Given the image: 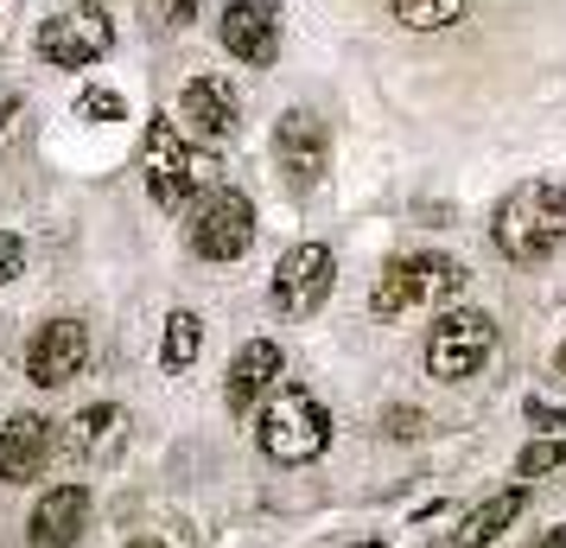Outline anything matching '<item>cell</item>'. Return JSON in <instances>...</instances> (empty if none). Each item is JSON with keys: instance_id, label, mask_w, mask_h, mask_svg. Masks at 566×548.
Wrapping results in <instances>:
<instances>
[{"instance_id": "cell-1", "label": "cell", "mask_w": 566, "mask_h": 548, "mask_svg": "<svg viewBox=\"0 0 566 548\" xmlns=\"http://www.w3.org/2000/svg\"><path fill=\"white\" fill-rule=\"evenodd\" d=\"M490 242L515 268H541L566 242V185L522 179L515 192H503V205L490 210Z\"/></svg>"}, {"instance_id": "cell-2", "label": "cell", "mask_w": 566, "mask_h": 548, "mask_svg": "<svg viewBox=\"0 0 566 548\" xmlns=\"http://www.w3.org/2000/svg\"><path fill=\"white\" fill-rule=\"evenodd\" d=\"M255 421H261L255 441L274 466H312L332 446V409L312 390H293V383H281V390L268 395L255 409Z\"/></svg>"}, {"instance_id": "cell-3", "label": "cell", "mask_w": 566, "mask_h": 548, "mask_svg": "<svg viewBox=\"0 0 566 548\" xmlns=\"http://www.w3.org/2000/svg\"><path fill=\"white\" fill-rule=\"evenodd\" d=\"M185 242L205 261H235L255 249V205L235 185H210L185 205Z\"/></svg>"}, {"instance_id": "cell-4", "label": "cell", "mask_w": 566, "mask_h": 548, "mask_svg": "<svg viewBox=\"0 0 566 548\" xmlns=\"http://www.w3.org/2000/svg\"><path fill=\"white\" fill-rule=\"evenodd\" d=\"M210 185H217V159L205 147H191L179 134V122H154L147 128V192H154V205L185 210Z\"/></svg>"}, {"instance_id": "cell-5", "label": "cell", "mask_w": 566, "mask_h": 548, "mask_svg": "<svg viewBox=\"0 0 566 548\" xmlns=\"http://www.w3.org/2000/svg\"><path fill=\"white\" fill-rule=\"evenodd\" d=\"M459 288H464V268L452 256H395L369 288V313L401 319L413 307H427V300H452Z\"/></svg>"}, {"instance_id": "cell-6", "label": "cell", "mask_w": 566, "mask_h": 548, "mask_svg": "<svg viewBox=\"0 0 566 548\" xmlns=\"http://www.w3.org/2000/svg\"><path fill=\"white\" fill-rule=\"evenodd\" d=\"M490 351H496V319L478 307H452V313H439L433 339H427V370L439 383H464L490 364Z\"/></svg>"}, {"instance_id": "cell-7", "label": "cell", "mask_w": 566, "mask_h": 548, "mask_svg": "<svg viewBox=\"0 0 566 548\" xmlns=\"http://www.w3.org/2000/svg\"><path fill=\"white\" fill-rule=\"evenodd\" d=\"M337 288V256L332 242H293L281 261H274V307L286 319H312Z\"/></svg>"}, {"instance_id": "cell-8", "label": "cell", "mask_w": 566, "mask_h": 548, "mask_svg": "<svg viewBox=\"0 0 566 548\" xmlns=\"http://www.w3.org/2000/svg\"><path fill=\"white\" fill-rule=\"evenodd\" d=\"M108 45H115V20H108V7H96V0L64 7L57 20L39 27V58L57 64V71H83V64H96Z\"/></svg>"}, {"instance_id": "cell-9", "label": "cell", "mask_w": 566, "mask_h": 548, "mask_svg": "<svg viewBox=\"0 0 566 548\" xmlns=\"http://www.w3.org/2000/svg\"><path fill=\"white\" fill-rule=\"evenodd\" d=\"M274 166L286 173L293 192H312V185L325 179V166H332V134H325V122H318L312 108H286L281 122H274Z\"/></svg>"}, {"instance_id": "cell-10", "label": "cell", "mask_w": 566, "mask_h": 548, "mask_svg": "<svg viewBox=\"0 0 566 548\" xmlns=\"http://www.w3.org/2000/svg\"><path fill=\"white\" fill-rule=\"evenodd\" d=\"M90 364V332H83V319H45L27 344V376L39 390H64L71 376H83Z\"/></svg>"}, {"instance_id": "cell-11", "label": "cell", "mask_w": 566, "mask_h": 548, "mask_svg": "<svg viewBox=\"0 0 566 548\" xmlns=\"http://www.w3.org/2000/svg\"><path fill=\"white\" fill-rule=\"evenodd\" d=\"M217 39L223 52L242 58V64H274L281 58V7L274 0H230L223 20H217Z\"/></svg>"}, {"instance_id": "cell-12", "label": "cell", "mask_w": 566, "mask_h": 548, "mask_svg": "<svg viewBox=\"0 0 566 548\" xmlns=\"http://www.w3.org/2000/svg\"><path fill=\"white\" fill-rule=\"evenodd\" d=\"M281 344L274 339H249L242 351H235V364H230V383H223V402H230V415H255L268 395L281 390Z\"/></svg>"}, {"instance_id": "cell-13", "label": "cell", "mask_w": 566, "mask_h": 548, "mask_svg": "<svg viewBox=\"0 0 566 548\" xmlns=\"http://www.w3.org/2000/svg\"><path fill=\"white\" fill-rule=\"evenodd\" d=\"M242 128V108H235V90L223 77H191L179 96V134L191 141H230Z\"/></svg>"}, {"instance_id": "cell-14", "label": "cell", "mask_w": 566, "mask_h": 548, "mask_svg": "<svg viewBox=\"0 0 566 548\" xmlns=\"http://www.w3.org/2000/svg\"><path fill=\"white\" fill-rule=\"evenodd\" d=\"M52 453H57V434L45 415H13L0 427V478L7 485H32L39 472L52 466Z\"/></svg>"}, {"instance_id": "cell-15", "label": "cell", "mask_w": 566, "mask_h": 548, "mask_svg": "<svg viewBox=\"0 0 566 548\" xmlns=\"http://www.w3.org/2000/svg\"><path fill=\"white\" fill-rule=\"evenodd\" d=\"M83 529H90V492L83 485H52L32 504V523H27L32 548H71Z\"/></svg>"}, {"instance_id": "cell-16", "label": "cell", "mask_w": 566, "mask_h": 548, "mask_svg": "<svg viewBox=\"0 0 566 548\" xmlns=\"http://www.w3.org/2000/svg\"><path fill=\"white\" fill-rule=\"evenodd\" d=\"M522 504H528V485H510V492H490L471 517L459 523V536H452V548H490L503 529H515V517H522Z\"/></svg>"}, {"instance_id": "cell-17", "label": "cell", "mask_w": 566, "mask_h": 548, "mask_svg": "<svg viewBox=\"0 0 566 548\" xmlns=\"http://www.w3.org/2000/svg\"><path fill=\"white\" fill-rule=\"evenodd\" d=\"M115 434H122V409H115V402H90V409H83V415L64 427V441H57V446L83 459V453H103Z\"/></svg>"}, {"instance_id": "cell-18", "label": "cell", "mask_w": 566, "mask_h": 548, "mask_svg": "<svg viewBox=\"0 0 566 548\" xmlns=\"http://www.w3.org/2000/svg\"><path fill=\"white\" fill-rule=\"evenodd\" d=\"M198 351H205V319L198 313H172L166 319V344H159V364L172 370V376H185V370L198 364Z\"/></svg>"}, {"instance_id": "cell-19", "label": "cell", "mask_w": 566, "mask_h": 548, "mask_svg": "<svg viewBox=\"0 0 566 548\" xmlns=\"http://www.w3.org/2000/svg\"><path fill=\"white\" fill-rule=\"evenodd\" d=\"M464 7H471V0H388V13H395L408 32H446V27H459Z\"/></svg>"}, {"instance_id": "cell-20", "label": "cell", "mask_w": 566, "mask_h": 548, "mask_svg": "<svg viewBox=\"0 0 566 548\" xmlns=\"http://www.w3.org/2000/svg\"><path fill=\"white\" fill-rule=\"evenodd\" d=\"M566 466V441H535L522 446V459H515V478H547V472Z\"/></svg>"}, {"instance_id": "cell-21", "label": "cell", "mask_w": 566, "mask_h": 548, "mask_svg": "<svg viewBox=\"0 0 566 548\" xmlns=\"http://www.w3.org/2000/svg\"><path fill=\"white\" fill-rule=\"evenodd\" d=\"M20 275H27V242H20L13 230H0V288L20 281Z\"/></svg>"}, {"instance_id": "cell-22", "label": "cell", "mask_w": 566, "mask_h": 548, "mask_svg": "<svg viewBox=\"0 0 566 548\" xmlns=\"http://www.w3.org/2000/svg\"><path fill=\"white\" fill-rule=\"evenodd\" d=\"M83 115H96V122H122V115H128V103H122V96H115V90H83Z\"/></svg>"}, {"instance_id": "cell-23", "label": "cell", "mask_w": 566, "mask_h": 548, "mask_svg": "<svg viewBox=\"0 0 566 548\" xmlns=\"http://www.w3.org/2000/svg\"><path fill=\"white\" fill-rule=\"evenodd\" d=\"M388 434H395V441H413V434H420V427H427V415H420V409H388Z\"/></svg>"}, {"instance_id": "cell-24", "label": "cell", "mask_w": 566, "mask_h": 548, "mask_svg": "<svg viewBox=\"0 0 566 548\" xmlns=\"http://www.w3.org/2000/svg\"><path fill=\"white\" fill-rule=\"evenodd\" d=\"M159 20H166L172 32H185L191 20H198V0H159Z\"/></svg>"}, {"instance_id": "cell-25", "label": "cell", "mask_w": 566, "mask_h": 548, "mask_svg": "<svg viewBox=\"0 0 566 548\" xmlns=\"http://www.w3.org/2000/svg\"><path fill=\"white\" fill-rule=\"evenodd\" d=\"M528 421H535V427H547V434H554V427H566V415H560V409H547V402H528Z\"/></svg>"}, {"instance_id": "cell-26", "label": "cell", "mask_w": 566, "mask_h": 548, "mask_svg": "<svg viewBox=\"0 0 566 548\" xmlns=\"http://www.w3.org/2000/svg\"><path fill=\"white\" fill-rule=\"evenodd\" d=\"M535 548H566V529H547V536H541Z\"/></svg>"}, {"instance_id": "cell-27", "label": "cell", "mask_w": 566, "mask_h": 548, "mask_svg": "<svg viewBox=\"0 0 566 548\" xmlns=\"http://www.w3.org/2000/svg\"><path fill=\"white\" fill-rule=\"evenodd\" d=\"M128 548H166V542H159V536H134Z\"/></svg>"}, {"instance_id": "cell-28", "label": "cell", "mask_w": 566, "mask_h": 548, "mask_svg": "<svg viewBox=\"0 0 566 548\" xmlns=\"http://www.w3.org/2000/svg\"><path fill=\"white\" fill-rule=\"evenodd\" d=\"M560 370H566V344H560Z\"/></svg>"}, {"instance_id": "cell-29", "label": "cell", "mask_w": 566, "mask_h": 548, "mask_svg": "<svg viewBox=\"0 0 566 548\" xmlns=\"http://www.w3.org/2000/svg\"><path fill=\"white\" fill-rule=\"evenodd\" d=\"M363 548H382V542H363Z\"/></svg>"}]
</instances>
